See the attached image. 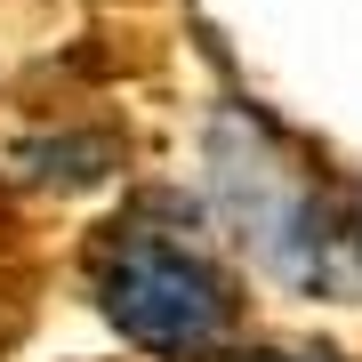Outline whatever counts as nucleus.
Wrapping results in <instances>:
<instances>
[{"mask_svg": "<svg viewBox=\"0 0 362 362\" xmlns=\"http://www.w3.org/2000/svg\"><path fill=\"white\" fill-rule=\"evenodd\" d=\"M89 290L129 346L169 354V362H202L226 346L233 330V282L202 258L185 233H169L153 218H121L105 226V242L89 250Z\"/></svg>", "mask_w": 362, "mask_h": 362, "instance_id": "obj_1", "label": "nucleus"}, {"mask_svg": "<svg viewBox=\"0 0 362 362\" xmlns=\"http://www.w3.org/2000/svg\"><path fill=\"white\" fill-rule=\"evenodd\" d=\"M209 202H218V218L233 226V242L258 250V266H274L282 282L314 290L330 274L338 226H330L322 194L306 185V169H298L250 113H226L218 129H209Z\"/></svg>", "mask_w": 362, "mask_h": 362, "instance_id": "obj_2", "label": "nucleus"}, {"mask_svg": "<svg viewBox=\"0 0 362 362\" xmlns=\"http://www.w3.org/2000/svg\"><path fill=\"white\" fill-rule=\"evenodd\" d=\"M105 161H113L105 137H33V145H16V169H33L49 185H89V177H105Z\"/></svg>", "mask_w": 362, "mask_h": 362, "instance_id": "obj_3", "label": "nucleus"}, {"mask_svg": "<svg viewBox=\"0 0 362 362\" xmlns=\"http://www.w3.org/2000/svg\"><path fill=\"white\" fill-rule=\"evenodd\" d=\"M338 242H354V258H362V202L346 209V218H338Z\"/></svg>", "mask_w": 362, "mask_h": 362, "instance_id": "obj_4", "label": "nucleus"}, {"mask_svg": "<svg viewBox=\"0 0 362 362\" xmlns=\"http://www.w3.org/2000/svg\"><path fill=\"white\" fill-rule=\"evenodd\" d=\"M258 362H330V354H258Z\"/></svg>", "mask_w": 362, "mask_h": 362, "instance_id": "obj_5", "label": "nucleus"}]
</instances>
